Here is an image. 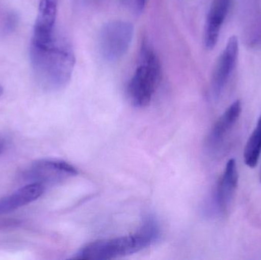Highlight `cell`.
<instances>
[{"label":"cell","mask_w":261,"mask_h":260,"mask_svg":"<svg viewBox=\"0 0 261 260\" xmlns=\"http://www.w3.org/2000/svg\"><path fill=\"white\" fill-rule=\"evenodd\" d=\"M31 60L40 85L47 90H61L71 79L75 56L70 43L55 37L44 45L31 44Z\"/></svg>","instance_id":"obj_1"},{"label":"cell","mask_w":261,"mask_h":260,"mask_svg":"<svg viewBox=\"0 0 261 260\" xmlns=\"http://www.w3.org/2000/svg\"><path fill=\"white\" fill-rule=\"evenodd\" d=\"M159 236L158 223L146 220L135 233L110 239L98 240L83 247L73 258L106 260L125 257L150 247Z\"/></svg>","instance_id":"obj_2"},{"label":"cell","mask_w":261,"mask_h":260,"mask_svg":"<svg viewBox=\"0 0 261 260\" xmlns=\"http://www.w3.org/2000/svg\"><path fill=\"white\" fill-rule=\"evenodd\" d=\"M161 78V65L153 47L144 41L138 66L128 85V97L135 106H147L153 99Z\"/></svg>","instance_id":"obj_3"},{"label":"cell","mask_w":261,"mask_h":260,"mask_svg":"<svg viewBox=\"0 0 261 260\" xmlns=\"http://www.w3.org/2000/svg\"><path fill=\"white\" fill-rule=\"evenodd\" d=\"M133 36L134 26L132 23L122 20L108 21L99 31V53L108 62L119 61L128 52Z\"/></svg>","instance_id":"obj_4"},{"label":"cell","mask_w":261,"mask_h":260,"mask_svg":"<svg viewBox=\"0 0 261 260\" xmlns=\"http://www.w3.org/2000/svg\"><path fill=\"white\" fill-rule=\"evenodd\" d=\"M78 170L74 166L61 160L45 159L33 163L25 174L31 183L45 186L59 184L76 177Z\"/></svg>","instance_id":"obj_5"},{"label":"cell","mask_w":261,"mask_h":260,"mask_svg":"<svg viewBox=\"0 0 261 260\" xmlns=\"http://www.w3.org/2000/svg\"><path fill=\"white\" fill-rule=\"evenodd\" d=\"M239 44L237 37L231 36L221 53L213 70L211 80L213 96L217 99L223 93L236 68L239 56Z\"/></svg>","instance_id":"obj_6"},{"label":"cell","mask_w":261,"mask_h":260,"mask_svg":"<svg viewBox=\"0 0 261 260\" xmlns=\"http://www.w3.org/2000/svg\"><path fill=\"white\" fill-rule=\"evenodd\" d=\"M238 183L239 172L237 164L234 159H230L227 162L215 193V206L219 213L225 215L228 212L236 195Z\"/></svg>","instance_id":"obj_7"},{"label":"cell","mask_w":261,"mask_h":260,"mask_svg":"<svg viewBox=\"0 0 261 260\" xmlns=\"http://www.w3.org/2000/svg\"><path fill=\"white\" fill-rule=\"evenodd\" d=\"M242 110L241 101H234L218 119L207 137L206 146L208 151L216 152L221 148L230 131L239 121Z\"/></svg>","instance_id":"obj_8"},{"label":"cell","mask_w":261,"mask_h":260,"mask_svg":"<svg viewBox=\"0 0 261 260\" xmlns=\"http://www.w3.org/2000/svg\"><path fill=\"white\" fill-rule=\"evenodd\" d=\"M57 12L58 0H41L32 42L46 44L55 38Z\"/></svg>","instance_id":"obj_9"},{"label":"cell","mask_w":261,"mask_h":260,"mask_svg":"<svg viewBox=\"0 0 261 260\" xmlns=\"http://www.w3.org/2000/svg\"><path fill=\"white\" fill-rule=\"evenodd\" d=\"M231 0H213L205 20L204 44L205 48L213 50L219 41L221 29L229 11Z\"/></svg>","instance_id":"obj_10"},{"label":"cell","mask_w":261,"mask_h":260,"mask_svg":"<svg viewBox=\"0 0 261 260\" xmlns=\"http://www.w3.org/2000/svg\"><path fill=\"white\" fill-rule=\"evenodd\" d=\"M44 187L39 183H30L17 190L12 195L0 199V215L13 212L32 203L42 195Z\"/></svg>","instance_id":"obj_11"},{"label":"cell","mask_w":261,"mask_h":260,"mask_svg":"<svg viewBox=\"0 0 261 260\" xmlns=\"http://www.w3.org/2000/svg\"><path fill=\"white\" fill-rule=\"evenodd\" d=\"M261 154V114L257 125L247 141L244 150V160L250 168H254L258 163Z\"/></svg>","instance_id":"obj_12"},{"label":"cell","mask_w":261,"mask_h":260,"mask_svg":"<svg viewBox=\"0 0 261 260\" xmlns=\"http://www.w3.org/2000/svg\"><path fill=\"white\" fill-rule=\"evenodd\" d=\"M147 1L148 0H122V3L132 12L141 13L145 8Z\"/></svg>","instance_id":"obj_13"},{"label":"cell","mask_w":261,"mask_h":260,"mask_svg":"<svg viewBox=\"0 0 261 260\" xmlns=\"http://www.w3.org/2000/svg\"><path fill=\"white\" fill-rule=\"evenodd\" d=\"M3 87H2L1 85H0V96H2V94H3Z\"/></svg>","instance_id":"obj_14"},{"label":"cell","mask_w":261,"mask_h":260,"mask_svg":"<svg viewBox=\"0 0 261 260\" xmlns=\"http://www.w3.org/2000/svg\"><path fill=\"white\" fill-rule=\"evenodd\" d=\"M3 143L2 142H0V152H1L2 150H3Z\"/></svg>","instance_id":"obj_15"},{"label":"cell","mask_w":261,"mask_h":260,"mask_svg":"<svg viewBox=\"0 0 261 260\" xmlns=\"http://www.w3.org/2000/svg\"><path fill=\"white\" fill-rule=\"evenodd\" d=\"M259 177H260V182L261 183V166H260V175H259Z\"/></svg>","instance_id":"obj_16"}]
</instances>
